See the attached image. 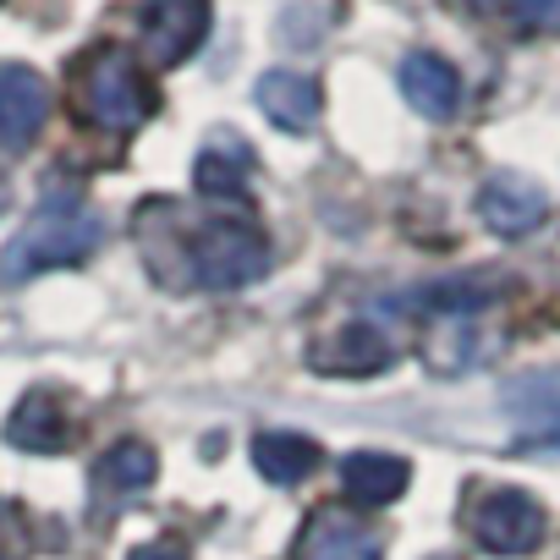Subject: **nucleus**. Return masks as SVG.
Segmentation results:
<instances>
[{"mask_svg": "<svg viewBox=\"0 0 560 560\" xmlns=\"http://www.w3.org/2000/svg\"><path fill=\"white\" fill-rule=\"evenodd\" d=\"M105 242V225L78 209V203H45L34 214V225H23V236L7 247V264H0V275L12 280V287H23V280H34L39 269H61V264H83L94 247Z\"/></svg>", "mask_w": 560, "mask_h": 560, "instance_id": "nucleus-1", "label": "nucleus"}, {"mask_svg": "<svg viewBox=\"0 0 560 560\" xmlns=\"http://www.w3.org/2000/svg\"><path fill=\"white\" fill-rule=\"evenodd\" d=\"M149 110H154L149 78L138 72V61L127 50L105 45L83 72V116L105 132H132V127L149 121Z\"/></svg>", "mask_w": 560, "mask_h": 560, "instance_id": "nucleus-2", "label": "nucleus"}, {"mask_svg": "<svg viewBox=\"0 0 560 560\" xmlns=\"http://www.w3.org/2000/svg\"><path fill=\"white\" fill-rule=\"evenodd\" d=\"M192 269L209 292H242L269 269V242L242 220H220L192 242Z\"/></svg>", "mask_w": 560, "mask_h": 560, "instance_id": "nucleus-3", "label": "nucleus"}, {"mask_svg": "<svg viewBox=\"0 0 560 560\" xmlns=\"http://www.w3.org/2000/svg\"><path fill=\"white\" fill-rule=\"evenodd\" d=\"M472 538L489 555H533L544 544V505L527 489H489L472 505Z\"/></svg>", "mask_w": 560, "mask_h": 560, "instance_id": "nucleus-4", "label": "nucleus"}, {"mask_svg": "<svg viewBox=\"0 0 560 560\" xmlns=\"http://www.w3.org/2000/svg\"><path fill=\"white\" fill-rule=\"evenodd\" d=\"M214 7L209 0H149L143 7V50L154 67H182L209 39Z\"/></svg>", "mask_w": 560, "mask_h": 560, "instance_id": "nucleus-5", "label": "nucleus"}, {"mask_svg": "<svg viewBox=\"0 0 560 560\" xmlns=\"http://www.w3.org/2000/svg\"><path fill=\"white\" fill-rule=\"evenodd\" d=\"M45 116H50V83L23 61H0V149L23 154L39 138Z\"/></svg>", "mask_w": 560, "mask_h": 560, "instance_id": "nucleus-6", "label": "nucleus"}, {"mask_svg": "<svg viewBox=\"0 0 560 560\" xmlns=\"http://www.w3.org/2000/svg\"><path fill=\"white\" fill-rule=\"evenodd\" d=\"M544 214H549V192L516 171H500L478 187V220L494 236H527L533 225H544Z\"/></svg>", "mask_w": 560, "mask_h": 560, "instance_id": "nucleus-7", "label": "nucleus"}, {"mask_svg": "<svg viewBox=\"0 0 560 560\" xmlns=\"http://www.w3.org/2000/svg\"><path fill=\"white\" fill-rule=\"evenodd\" d=\"M401 94H407V105L423 116V121H451L456 116V105H462V78H456V67L445 61V56H434V50H412V56H401Z\"/></svg>", "mask_w": 560, "mask_h": 560, "instance_id": "nucleus-8", "label": "nucleus"}, {"mask_svg": "<svg viewBox=\"0 0 560 560\" xmlns=\"http://www.w3.org/2000/svg\"><path fill=\"white\" fill-rule=\"evenodd\" d=\"M264 121H275L280 132H308L319 121V83L303 72H264L253 89Z\"/></svg>", "mask_w": 560, "mask_h": 560, "instance_id": "nucleus-9", "label": "nucleus"}, {"mask_svg": "<svg viewBox=\"0 0 560 560\" xmlns=\"http://www.w3.org/2000/svg\"><path fill=\"white\" fill-rule=\"evenodd\" d=\"M298 560H380V538L347 511H319L303 527Z\"/></svg>", "mask_w": 560, "mask_h": 560, "instance_id": "nucleus-10", "label": "nucleus"}, {"mask_svg": "<svg viewBox=\"0 0 560 560\" xmlns=\"http://www.w3.org/2000/svg\"><path fill=\"white\" fill-rule=\"evenodd\" d=\"M341 483H347V494L358 505H390V500L407 494L412 467L401 456H390V451H358V456L341 462Z\"/></svg>", "mask_w": 560, "mask_h": 560, "instance_id": "nucleus-11", "label": "nucleus"}, {"mask_svg": "<svg viewBox=\"0 0 560 560\" xmlns=\"http://www.w3.org/2000/svg\"><path fill=\"white\" fill-rule=\"evenodd\" d=\"M67 434H72L67 412L45 390H28L7 418V445H18V451H67Z\"/></svg>", "mask_w": 560, "mask_h": 560, "instance_id": "nucleus-12", "label": "nucleus"}, {"mask_svg": "<svg viewBox=\"0 0 560 560\" xmlns=\"http://www.w3.org/2000/svg\"><path fill=\"white\" fill-rule=\"evenodd\" d=\"M314 369L369 380V374H385V369H390V347H385V336H380L374 325H352V330H341L330 347L314 352Z\"/></svg>", "mask_w": 560, "mask_h": 560, "instance_id": "nucleus-13", "label": "nucleus"}, {"mask_svg": "<svg viewBox=\"0 0 560 560\" xmlns=\"http://www.w3.org/2000/svg\"><path fill=\"white\" fill-rule=\"evenodd\" d=\"M253 467H258L269 483H303V478L319 467V445H314L308 434L275 429V434H258V440H253Z\"/></svg>", "mask_w": 560, "mask_h": 560, "instance_id": "nucleus-14", "label": "nucleus"}, {"mask_svg": "<svg viewBox=\"0 0 560 560\" xmlns=\"http://www.w3.org/2000/svg\"><path fill=\"white\" fill-rule=\"evenodd\" d=\"M505 412L511 418H527V429H555L560 423V369H538V374H522L500 390Z\"/></svg>", "mask_w": 560, "mask_h": 560, "instance_id": "nucleus-15", "label": "nucleus"}, {"mask_svg": "<svg viewBox=\"0 0 560 560\" xmlns=\"http://www.w3.org/2000/svg\"><path fill=\"white\" fill-rule=\"evenodd\" d=\"M231 138V132H225ZM192 182H198V192L203 198H225V203H236V198H247V149H236V143H220V149H209L203 160H198V171H192Z\"/></svg>", "mask_w": 560, "mask_h": 560, "instance_id": "nucleus-16", "label": "nucleus"}, {"mask_svg": "<svg viewBox=\"0 0 560 560\" xmlns=\"http://www.w3.org/2000/svg\"><path fill=\"white\" fill-rule=\"evenodd\" d=\"M154 472H160V456L143 445V440H121V445H110L105 456H100V483L105 489H149L154 483Z\"/></svg>", "mask_w": 560, "mask_h": 560, "instance_id": "nucleus-17", "label": "nucleus"}, {"mask_svg": "<svg viewBox=\"0 0 560 560\" xmlns=\"http://www.w3.org/2000/svg\"><path fill=\"white\" fill-rule=\"evenodd\" d=\"M516 12L538 34H560V0H516Z\"/></svg>", "mask_w": 560, "mask_h": 560, "instance_id": "nucleus-18", "label": "nucleus"}, {"mask_svg": "<svg viewBox=\"0 0 560 560\" xmlns=\"http://www.w3.org/2000/svg\"><path fill=\"white\" fill-rule=\"evenodd\" d=\"M522 451H549V456H560V423H555V429H527V434H522Z\"/></svg>", "mask_w": 560, "mask_h": 560, "instance_id": "nucleus-19", "label": "nucleus"}, {"mask_svg": "<svg viewBox=\"0 0 560 560\" xmlns=\"http://www.w3.org/2000/svg\"><path fill=\"white\" fill-rule=\"evenodd\" d=\"M127 560H187V549L182 544H138Z\"/></svg>", "mask_w": 560, "mask_h": 560, "instance_id": "nucleus-20", "label": "nucleus"}, {"mask_svg": "<svg viewBox=\"0 0 560 560\" xmlns=\"http://www.w3.org/2000/svg\"><path fill=\"white\" fill-rule=\"evenodd\" d=\"M467 7H478V12H505V7H516V0H467Z\"/></svg>", "mask_w": 560, "mask_h": 560, "instance_id": "nucleus-21", "label": "nucleus"}]
</instances>
